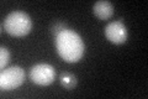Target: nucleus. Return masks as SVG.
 Instances as JSON below:
<instances>
[{"instance_id":"nucleus-1","label":"nucleus","mask_w":148,"mask_h":99,"mask_svg":"<svg viewBox=\"0 0 148 99\" xmlns=\"http://www.w3.org/2000/svg\"><path fill=\"white\" fill-rule=\"evenodd\" d=\"M56 48L58 55L69 63L78 62L85 52V45L82 37L75 31L68 29L56 36Z\"/></svg>"},{"instance_id":"nucleus-2","label":"nucleus","mask_w":148,"mask_h":99,"mask_svg":"<svg viewBox=\"0 0 148 99\" xmlns=\"http://www.w3.org/2000/svg\"><path fill=\"white\" fill-rule=\"evenodd\" d=\"M4 29L9 35L22 37L27 35L32 29V21L30 16L24 11H12L5 17L3 22Z\"/></svg>"},{"instance_id":"nucleus-3","label":"nucleus","mask_w":148,"mask_h":99,"mask_svg":"<svg viewBox=\"0 0 148 99\" xmlns=\"http://www.w3.org/2000/svg\"><path fill=\"white\" fill-rule=\"evenodd\" d=\"M25 81V71L18 66L4 68L0 73V88L3 91H12L21 86Z\"/></svg>"},{"instance_id":"nucleus-4","label":"nucleus","mask_w":148,"mask_h":99,"mask_svg":"<svg viewBox=\"0 0 148 99\" xmlns=\"http://www.w3.org/2000/svg\"><path fill=\"white\" fill-rule=\"evenodd\" d=\"M31 81L38 86H48L56 78V71L51 64L38 63L30 69Z\"/></svg>"},{"instance_id":"nucleus-5","label":"nucleus","mask_w":148,"mask_h":99,"mask_svg":"<svg viewBox=\"0 0 148 99\" xmlns=\"http://www.w3.org/2000/svg\"><path fill=\"white\" fill-rule=\"evenodd\" d=\"M105 36L112 44H123L127 40V29L121 21H112L106 25Z\"/></svg>"},{"instance_id":"nucleus-6","label":"nucleus","mask_w":148,"mask_h":99,"mask_svg":"<svg viewBox=\"0 0 148 99\" xmlns=\"http://www.w3.org/2000/svg\"><path fill=\"white\" fill-rule=\"evenodd\" d=\"M92 12L100 20H108L114 15V5L106 0H100V1H96L94 4Z\"/></svg>"},{"instance_id":"nucleus-7","label":"nucleus","mask_w":148,"mask_h":99,"mask_svg":"<svg viewBox=\"0 0 148 99\" xmlns=\"http://www.w3.org/2000/svg\"><path fill=\"white\" fill-rule=\"evenodd\" d=\"M61 82L64 87H66L67 89H72L73 87H75V84H77V78L73 76L72 73H63L62 76H61Z\"/></svg>"},{"instance_id":"nucleus-8","label":"nucleus","mask_w":148,"mask_h":99,"mask_svg":"<svg viewBox=\"0 0 148 99\" xmlns=\"http://www.w3.org/2000/svg\"><path fill=\"white\" fill-rule=\"evenodd\" d=\"M9 60H10V52L6 47H1L0 48V67L1 69L5 68V66L9 63Z\"/></svg>"},{"instance_id":"nucleus-9","label":"nucleus","mask_w":148,"mask_h":99,"mask_svg":"<svg viewBox=\"0 0 148 99\" xmlns=\"http://www.w3.org/2000/svg\"><path fill=\"white\" fill-rule=\"evenodd\" d=\"M66 30V26L63 25V24H56V25L53 26V32H54V35L57 36V35H59L62 31H64Z\"/></svg>"}]
</instances>
